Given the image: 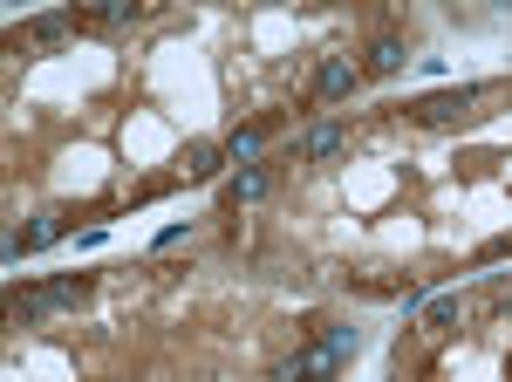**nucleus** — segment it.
<instances>
[{
    "label": "nucleus",
    "mask_w": 512,
    "mask_h": 382,
    "mask_svg": "<svg viewBox=\"0 0 512 382\" xmlns=\"http://www.w3.org/2000/svg\"><path fill=\"white\" fill-rule=\"evenodd\" d=\"M492 89L485 82H458V89H437V96H417L410 103V123H424V130H451V123H465L472 103H485Z\"/></svg>",
    "instance_id": "obj_1"
},
{
    "label": "nucleus",
    "mask_w": 512,
    "mask_h": 382,
    "mask_svg": "<svg viewBox=\"0 0 512 382\" xmlns=\"http://www.w3.org/2000/svg\"><path fill=\"white\" fill-rule=\"evenodd\" d=\"M185 239H192V226H164L151 246H158V253H171V246H185Z\"/></svg>",
    "instance_id": "obj_15"
},
{
    "label": "nucleus",
    "mask_w": 512,
    "mask_h": 382,
    "mask_svg": "<svg viewBox=\"0 0 512 382\" xmlns=\"http://www.w3.org/2000/svg\"><path fill=\"white\" fill-rule=\"evenodd\" d=\"M403 62H410V48H403L396 35H376L369 48H362V76H396Z\"/></svg>",
    "instance_id": "obj_8"
},
{
    "label": "nucleus",
    "mask_w": 512,
    "mask_h": 382,
    "mask_svg": "<svg viewBox=\"0 0 512 382\" xmlns=\"http://www.w3.org/2000/svg\"><path fill=\"white\" fill-rule=\"evenodd\" d=\"M294 151L308 157V164H328V157H342V151H349V123H335V116H328V123H315V130L294 144Z\"/></svg>",
    "instance_id": "obj_5"
},
{
    "label": "nucleus",
    "mask_w": 512,
    "mask_h": 382,
    "mask_svg": "<svg viewBox=\"0 0 512 382\" xmlns=\"http://www.w3.org/2000/svg\"><path fill=\"white\" fill-rule=\"evenodd\" d=\"M321 348H328L335 362H349L355 348H362V328H321Z\"/></svg>",
    "instance_id": "obj_12"
},
{
    "label": "nucleus",
    "mask_w": 512,
    "mask_h": 382,
    "mask_svg": "<svg viewBox=\"0 0 512 382\" xmlns=\"http://www.w3.org/2000/svg\"><path fill=\"white\" fill-rule=\"evenodd\" d=\"M267 191H274V171H267V164H239L233 171V185H226V205H260V198H267Z\"/></svg>",
    "instance_id": "obj_7"
},
{
    "label": "nucleus",
    "mask_w": 512,
    "mask_h": 382,
    "mask_svg": "<svg viewBox=\"0 0 512 382\" xmlns=\"http://www.w3.org/2000/svg\"><path fill=\"white\" fill-rule=\"evenodd\" d=\"M219 171H226V144H205V137H192V144H185V157H178V178H219Z\"/></svg>",
    "instance_id": "obj_6"
},
{
    "label": "nucleus",
    "mask_w": 512,
    "mask_h": 382,
    "mask_svg": "<svg viewBox=\"0 0 512 382\" xmlns=\"http://www.w3.org/2000/svg\"><path fill=\"white\" fill-rule=\"evenodd\" d=\"M62 232H69V219H62V212H35V226H28V232H7V267H21L28 253L55 246Z\"/></svg>",
    "instance_id": "obj_4"
},
{
    "label": "nucleus",
    "mask_w": 512,
    "mask_h": 382,
    "mask_svg": "<svg viewBox=\"0 0 512 382\" xmlns=\"http://www.w3.org/2000/svg\"><path fill=\"white\" fill-rule=\"evenodd\" d=\"M48 314H62V307L48 301V294H28V301H14V321H21V328H41Z\"/></svg>",
    "instance_id": "obj_13"
},
{
    "label": "nucleus",
    "mask_w": 512,
    "mask_h": 382,
    "mask_svg": "<svg viewBox=\"0 0 512 382\" xmlns=\"http://www.w3.org/2000/svg\"><path fill=\"white\" fill-rule=\"evenodd\" d=\"M355 89H362V62H349V55H321V69H315V103H349Z\"/></svg>",
    "instance_id": "obj_2"
},
{
    "label": "nucleus",
    "mask_w": 512,
    "mask_h": 382,
    "mask_svg": "<svg viewBox=\"0 0 512 382\" xmlns=\"http://www.w3.org/2000/svg\"><path fill=\"white\" fill-rule=\"evenodd\" d=\"M76 28H82L76 7H62V14H35V21L14 28V48H55V41H69Z\"/></svg>",
    "instance_id": "obj_3"
},
{
    "label": "nucleus",
    "mask_w": 512,
    "mask_h": 382,
    "mask_svg": "<svg viewBox=\"0 0 512 382\" xmlns=\"http://www.w3.org/2000/svg\"><path fill=\"white\" fill-rule=\"evenodd\" d=\"M82 21H89V28H130V21H144V14H137V7H89Z\"/></svg>",
    "instance_id": "obj_14"
},
{
    "label": "nucleus",
    "mask_w": 512,
    "mask_h": 382,
    "mask_svg": "<svg viewBox=\"0 0 512 382\" xmlns=\"http://www.w3.org/2000/svg\"><path fill=\"white\" fill-rule=\"evenodd\" d=\"M260 144H267V130H260V123H239V130H226V164H253V157H260Z\"/></svg>",
    "instance_id": "obj_10"
},
{
    "label": "nucleus",
    "mask_w": 512,
    "mask_h": 382,
    "mask_svg": "<svg viewBox=\"0 0 512 382\" xmlns=\"http://www.w3.org/2000/svg\"><path fill=\"white\" fill-rule=\"evenodd\" d=\"M41 294H48L55 307H89V301H96V280H89V273H55Z\"/></svg>",
    "instance_id": "obj_9"
},
{
    "label": "nucleus",
    "mask_w": 512,
    "mask_h": 382,
    "mask_svg": "<svg viewBox=\"0 0 512 382\" xmlns=\"http://www.w3.org/2000/svg\"><path fill=\"white\" fill-rule=\"evenodd\" d=\"M465 321V301L458 294H437V301H424V335H451Z\"/></svg>",
    "instance_id": "obj_11"
}]
</instances>
